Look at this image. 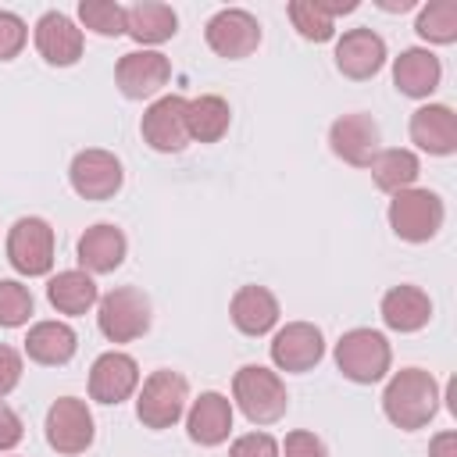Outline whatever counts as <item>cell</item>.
Wrapping results in <instances>:
<instances>
[{
  "label": "cell",
  "instance_id": "ab89813d",
  "mask_svg": "<svg viewBox=\"0 0 457 457\" xmlns=\"http://www.w3.org/2000/svg\"><path fill=\"white\" fill-rule=\"evenodd\" d=\"M378 7H382V11H411L414 0H378Z\"/></svg>",
  "mask_w": 457,
  "mask_h": 457
},
{
  "label": "cell",
  "instance_id": "44dd1931",
  "mask_svg": "<svg viewBox=\"0 0 457 457\" xmlns=\"http://www.w3.org/2000/svg\"><path fill=\"white\" fill-rule=\"evenodd\" d=\"M186 432L200 446H221L232 432V403L221 393H200L186 414Z\"/></svg>",
  "mask_w": 457,
  "mask_h": 457
},
{
  "label": "cell",
  "instance_id": "7a4b0ae2",
  "mask_svg": "<svg viewBox=\"0 0 457 457\" xmlns=\"http://www.w3.org/2000/svg\"><path fill=\"white\" fill-rule=\"evenodd\" d=\"M232 400L246 414V421H253V425H271L289 407L286 382L271 368H264V364H243L236 371V378H232Z\"/></svg>",
  "mask_w": 457,
  "mask_h": 457
},
{
  "label": "cell",
  "instance_id": "74e56055",
  "mask_svg": "<svg viewBox=\"0 0 457 457\" xmlns=\"http://www.w3.org/2000/svg\"><path fill=\"white\" fill-rule=\"evenodd\" d=\"M428 457H457V432H439V436H432Z\"/></svg>",
  "mask_w": 457,
  "mask_h": 457
},
{
  "label": "cell",
  "instance_id": "f35d334b",
  "mask_svg": "<svg viewBox=\"0 0 457 457\" xmlns=\"http://www.w3.org/2000/svg\"><path fill=\"white\" fill-rule=\"evenodd\" d=\"M325 11H328V18H336V14H350V11H357V0H318Z\"/></svg>",
  "mask_w": 457,
  "mask_h": 457
},
{
  "label": "cell",
  "instance_id": "7402d4cb",
  "mask_svg": "<svg viewBox=\"0 0 457 457\" xmlns=\"http://www.w3.org/2000/svg\"><path fill=\"white\" fill-rule=\"evenodd\" d=\"M443 79V64L432 50H421V46H411L403 50L396 61H393V86L403 93V96H414V100H425L436 93Z\"/></svg>",
  "mask_w": 457,
  "mask_h": 457
},
{
  "label": "cell",
  "instance_id": "836d02e7",
  "mask_svg": "<svg viewBox=\"0 0 457 457\" xmlns=\"http://www.w3.org/2000/svg\"><path fill=\"white\" fill-rule=\"evenodd\" d=\"M278 457H328V450H325V443H321L314 432L296 428V432H289V436H286V443H282Z\"/></svg>",
  "mask_w": 457,
  "mask_h": 457
},
{
  "label": "cell",
  "instance_id": "d590c367",
  "mask_svg": "<svg viewBox=\"0 0 457 457\" xmlns=\"http://www.w3.org/2000/svg\"><path fill=\"white\" fill-rule=\"evenodd\" d=\"M21 382V353L7 343H0V400Z\"/></svg>",
  "mask_w": 457,
  "mask_h": 457
},
{
  "label": "cell",
  "instance_id": "484cf974",
  "mask_svg": "<svg viewBox=\"0 0 457 457\" xmlns=\"http://www.w3.org/2000/svg\"><path fill=\"white\" fill-rule=\"evenodd\" d=\"M46 300H50L54 311L79 318V314H86V311L100 300V293H96V282H93L89 271L68 268V271H57V275L46 282Z\"/></svg>",
  "mask_w": 457,
  "mask_h": 457
},
{
  "label": "cell",
  "instance_id": "d6986e66",
  "mask_svg": "<svg viewBox=\"0 0 457 457\" xmlns=\"http://www.w3.org/2000/svg\"><path fill=\"white\" fill-rule=\"evenodd\" d=\"M411 143L425 154L450 157L457 150V114L446 104H425L411 114Z\"/></svg>",
  "mask_w": 457,
  "mask_h": 457
},
{
  "label": "cell",
  "instance_id": "ac0fdd59",
  "mask_svg": "<svg viewBox=\"0 0 457 457\" xmlns=\"http://www.w3.org/2000/svg\"><path fill=\"white\" fill-rule=\"evenodd\" d=\"M125 250H129L125 232H121L118 225H111V221L89 225V228L79 236V246H75L79 264H82V271H89V275H107V271H114V268L125 261Z\"/></svg>",
  "mask_w": 457,
  "mask_h": 457
},
{
  "label": "cell",
  "instance_id": "e0dca14e",
  "mask_svg": "<svg viewBox=\"0 0 457 457\" xmlns=\"http://www.w3.org/2000/svg\"><path fill=\"white\" fill-rule=\"evenodd\" d=\"M36 50L46 64H57V68H68L82 57V29L61 14V11H46L39 21H36Z\"/></svg>",
  "mask_w": 457,
  "mask_h": 457
},
{
  "label": "cell",
  "instance_id": "f546056e",
  "mask_svg": "<svg viewBox=\"0 0 457 457\" xmlns=\"http://www.w3.org/2000/svg\"><path fill=\"white\" fill-rule=\"evenodd\" d=\"M289 21L311 43H325V39L336 36V18H328V11L318 0H293L289 4Z\"/></svg>",
  "mask_w": 457,
  "mask_h": 457
},
{
  "label": "cell",
  "instance_id": "52a82bcc",
  "mask_svg": "<svg viewBox=\"0 0 457 457\" xmlns=\"http://www.w3.org/2000/svg\"><path fill=\"white\" fill-rule=\"evenodd\" d=\"M7 261L18 275H46L54 268V228L43 218H18L7 232Z\"/></svg>",
  "mask_w": 457,
  "mask_h": 457
},
{
  "label": "cell",
  "instance_id": "603a6c76",
  "mask_svg": "<svg viewBox=\"0 0 457 457\" xmlns=\"http://www.w3.org/2000/svg\"><path fill=\"white\" fill-rule=\"evenodd\" d=\"M378 311H382V321H386L393 332H418V328H425L428 318H432V300H428L425 289L403 282V286H393V289L382 296Z\"/></svg>",
  "mask_w": 457,
  "mask_h": 457
},
{
  "label": "cell",
  "instance_id": "ffe728a7",
  "mask_svg": "<svg viewBox=\"0 0 457 457\" xmlns=\"http://www.w3.org/2000/svg\"><path fill=\"white\" fill-rule=\"evenodd\" d=\"M228 314L243 336H264L278 325V300L268 286H239L228 303Z\"/></svg>",
  "mask_w": 457,
  "mask_h": 457
},
{
  "label": "cell",
  "instance_id": "4fadbf2b",
  "mask_svg": "<svg viewBox=\"0 0 457 457\" xmlns=\"http://www.w3.org/2000/svg\"><path fill=\"white\" fill-rule=\"evenodd\" d=\"M143 139L157 150V154H179L189 143V129H186V96H157L139 121Z\"/></svg>",
  "mask_w": 457,
  "mask_h": 457
},
{
  "label": "cell",
  "instance_id": "9a60e30c",
  "mask_svg": "<svg viewBox=\"0 0 457 457\" xmlns=\"http://www.w3.org/2000/svg\"><path fill=\"white\" fill-rule=\"evenodd\" d=\"M136 386H139V364L121 350L100 353L89 368V396L96 403H121L136 393Z\"/></svg>",
  "mask_w": 457,
  "mask_h": 457
},
{
  "label": "cell",
  "instance_id": "8d00e7d4",
  "mask_svg": "<svg viewBox=\"0 0 457 457\" xmlns=\"http://www.w3.org/2000/svg\"><path fill=\"white\" fill-rule=\"evenodd\" d=\"M21 436H25V425H21V418L0 400V453H7V450H14L18 443H21Z\"/></svg>",
  "mask_w": 457,
  "mask_h": 457
},
{
  "label": "cell",
  "instance_id": "d6a6232c",
  "mask_svg": "<svg viewBox=\"0 0 457 457\" xmlns=\"http://www.w3.org/2000/svg\"><path fill=\"white\" fill-rule=\"evenodd\" d=\"M29 39V25L14 11H0V61H14Z\"/></svg>",
  "mask_w": 457,
  "mask_h": 457
},
{
  "label": "cell",
  "instance_id": "d4e9b609",
  "mask_svg": "<svg viewBox=\"0 0 457 457\" xmlns=\"http://www.w3.org/2000/svg\"><path fill=\"white\" fill-rule=\"evenodd\" d=\"M125 32L146 46H157L164 39H171L179 32V14L168 7V4H157V0H143V4H132L125 7Z\"/></svg>",
  "mask_w": 457,
  "mask_h": 457
},
{
  "label": "cell",
  "instance_id": "8992f818",
  "mask_svg": "<svg viewBox=\"0 0 457 457\" xmlns=\"http://www.w3.org/2000/svg\"><path fill=\"white\" fill-rule=\"evenodd\" d=\"M96 303V325L111 343H132L150 328V300L136 286H118Z\"/></svg>",
  "mask_w": 457,
  "mask_h": 457
},
{
  "label": "cell",
  "instance_id": "2e32d148",
  "mask_svg": "<svg viewBox=\"0 0 457 457\" xmlns=\"http://www.w3.org/2000/svg\"><path fill=\"white\" fill-rule=\"evenodd\" d=\"M386 64V39L371 29H350L339 36L336 43V68L346 75V79H371L378 75Z\"/></svg>",
  "mask_w": 457,
  "mask_h": 457
},
{
  "label": "cell",
  "instance_id": "ba28073f",
  "mask_svg": "<svg viewBox=\"0 0 457 457\" xmlns=\"http://www.w3.org/2000/svg\"><path fill=\"white\" fill-rule=\"evenodd\" d=\"M93 436H96V428H93V414H89L86 400L61 396V400L50 403V411H46V443L57 453H68V457L86 453L93 446Z\"/></svg>",
  "mask_w": 457,
  "mask_h": 457
},
{
  "label": "cell",
  "instance_id": "277c9868",
  "mask_svg": "<svg viewBox=\"0 0 457 457\" xmlns=\"http://www.w3.org/2000/svg\"><path fill=\"white\" fill-rule=\"evenodd\" d=\"M443 200L432 189H400L389 200V228L407 243H428L443 228Z\"/></svg>",
  "mask_w": 457,
  "mask_h": 457
},
{
  "label": "cell",
  "instance_id": "5bb4252c",
  "mask_svg": "<svg viewBox=\"0 0 457 457\" xmlns=\"http://www.w3.org/2000/svg\"><path fill=\"white\" fill-rule=\"evenodd\" d=\"M325 357L321 328L311 321H289L271 336V361L278 371H311Z\"/></svg>",
  "mask_w": 457,
  "mask_h": 457
},
{
  "label": "cell",
  "instance_id": "e575fe53",
  "mask_svg": "<svg viewBox=\"0 0 457 457\" xmlns=\"http://www.w3.org/2000/svg\"><path fill=\"white\" fill-rule=\"evenodd\" d=\"M228 457H278V443L268 432H246L228 446Z\"/></svg>",
  "mask_w": 457,
  "mask_h": 457
},
{
  "label": "cell",
  "instance_id": "cb8c5ba5",
  "mask_svg": "<svg viewBox=\"0 0 457 457\" xmlns=\"http://www.w3.org/2000/svg\"><path fill=\"white\" fill-rule=\"evenodd\" d=\"M79 350V336L71 325L64 321H36L25 336V353L29 361L36 364H46V368H57V364H68Z\"/></svg>",
  "mask_w": 457,
  "mask_h": 457
},
{
  "label": "cell",
  "instance_id": "1f68e13d",
  "mask_svg": "<svg viewBox=\"0 0 457 457\" xmlns=\"http://www.w3.org/2000/svg\"><path fill=\"white\" fill-rule=\"evenodd\" d=\"M32 318V293L18 278H0V328H18Z\"/></svg>",
  "mask_w": 457,
  "mask_h": 457
},
{
  "label": "cell",
  "instance_id": "6da1fadb",
  "mask_svg": "<svg viewBox=\"0 0 457 457\" xmlns=\"http://www.w3.org/2000/svg\"><path fill=\"white\" fill-rule=\"evenodd\" d=\"M382 411L403 432L425 428L436 418V411H439V386H436L432 371H425V368H403V371H396L386 382Z\"/></svg>",
  "mask_w": 457,
  "mask_h": 457
},
{
  "label": "cell",
  "instance_id": "30bf717a",
  "mask_svg": "<svg viewBox=\"0 0 457 457\" xmlns=\"http://www.w3.org/2000/svg\"><path fill=\"white\" fill-rule=\"evenodd\" d=\"M204 36H207V46L218 57L243 61L261 46V21L243 7H225L207 21Z\"/></svg>",
  "mask_w": 457,
  "mask_h": 457
},
{
  "label": "cell",
  "instance_id": "83f0119b",
  "mask_svg": "<svg viewBox=\"0 0 457 457\" xmlns=\"http://www.w3.org/2000/svg\"><path fill=\"white\" fill-rule=\"evenodd\" d=\"M371 168V179L382 193H400V189H411L421 175V164L414 157V150H403V146H389V150H378L375 161L368 164Z\"/></svg>",
  "mask_w": 457,
  "mask_h": 457
},
{
  "label": "cell",
  "instance_id": "4316f807",
  "mask_svg": "<svg viewBox=\"0 0 457 457\" xmlns=\"http://www.w3.org/2000/svg\"><path fill=\"white\" fill-rule=\"evenodd\" d=\"M232 125V107L228 100L214 96V93H204V96H193L186 100V129H189V139H200V143H218Z\"/></svg>",
  "mask_w": 457,
  "mask_h": 457
},
{
  "label": "cell",
  "instance_id": "9c48e42d",
  "mask_svg": "<svg viewBox=\"0 0 457 457\" xmlns=\"http://www.w3.org/2000/svg\"><path fill=\"white\" fill-rule=\"evenodd\" d=\"M68 182L82 200H111L121 189L125 171H121V161L111 150L89 146V150L75 154V161L68 168Z\"/></svg>",
  "mask_w": 457,
  "mask_h": 457
},
{
  "label": "cell",
  "instance_id": "7c38bea8",
  "mask_svg": "<svg viewBox=\"0 0 457 457\" xmlns=\"http://www.w3.org/2000/svg\"><path fill=\"white\" fill-rule=\"evenodd\" d=\"M378 143H382L378 121H375L371 114H361V111L336 118L332 129H328V146H332V154H336L339 161L353 164V168H368V164L375 161V154L382 150Z\"/></svg>",
  "mask_w": 457,
  "mask_h": 457
},
{
  "label": "cell",
  "instance_id": "5b68a950",
  "mask_svg": "<svg viewBox=\"0 0 457 457\" xmlns=\"http://www.w3.org/2000/svg\"><path fill=\"white\" fill-rule=\"evenodd\" d=\"M186 400H189V382L171 371V368H157L154 375H146L143 389H139V400H136V418L146 425V428H171L182 411H186Z\"/></svg>",
  "mask_w": 457,
  "mask_h": 457
},
{
  "label": "cell",
  "instance_id": "3957f363",
  "mask_svg": "<svg viewBox=\"0 0 457 457\" xmlns=\"http://www.w3.org/2000/svg\"><path fill=\"white\" fill-rule=\"evenodd\" d=\"M389 364H393L389 339L375 328H350L336 343V368L343 371V378H350L357 386L382 382Z\"/></svg>",
  "mask_w": 457,
  "mask_h": 457
},
{
  "label": "cell",
  "instance_id": "4dcf8cb0",
  "mask_svg": "<svg viewBox=\"0 0 457 457\" xmlns=\"http://www.w3.org/2000/svg\"><path fill=\"white\" fill-rule=\"evenodd\" d=\"M79 18L89 32L96 36H121L125 32V7L114 0H82L79 4Z\"/></svg>",
  "mask_w": 457,
  "mask_h": 457
},
{
  "label": "cell",
  "instance_id": "f1b7e54d",
  "mask_svg": "<svg viewBox=\"0 0 457 457\" xmlns=\"http://www.w3.org/2000/svg\"><path fill=\"white\" fill-rule=\"evenodd\" d=\"M414 32L428 43H453L457 39V0H432L418 11V21H414Z\"/></svg>",
  "mask_w": 457,
  "mask_h": 457
},
{
  "label": "cell",
  "instance_id": "8fae6325",
  "mask_svg": "<svg viewBox=\"0 0 457 457\" xmlns=\"http://www.w3.org/2000/svg\"><path fill=\"white\" fill-rule=\"evenodd\" d=\"M168 79H171V61L161 50H129L114 68V82L129 100L157 96L168 86Z\"/></svg>",
  "mask_w": 457,
  "mask_h": 457
}]
</instances>
